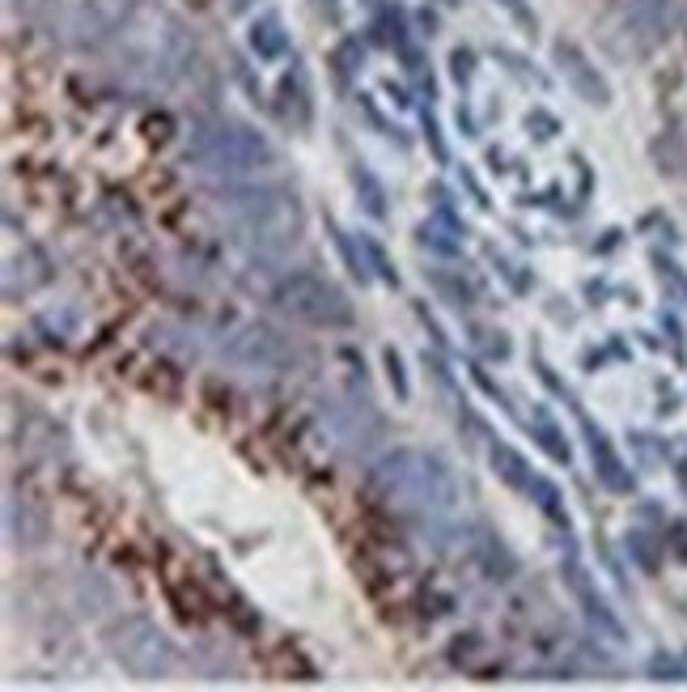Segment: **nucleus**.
I'll list each match as a JSON object with an SVG mask.
<instances>
[{
  "mask_svg": "<svg viewBox=\"0 0 687 692\" xmlns=\"http://www.w3.org/2000/svg\"><path fill=\"white\" fill-rule=\"evenodd\" d=\"M361 243V255H365V264H369V273L378 280H386V285H399V273L390 268V259H386V247L374 238V234H357Z\"/></svg>",
  "mask_w": 687,
  "mask_h": 692,
  "instance_id": "4be33fe9",
  "label": "nucleus"
},
{
  "mask_svg": "<svg viewBox=\"0 0 687 692\" xmlns=\"http://www.w3.org/2000/svg\"><path fill=\"white\" fill-rule=\"evenodd\" d=\"M650 675H654V680H687L684 663L670 659V654H654V659H650Z\"/></svg>",
  "mask_w": 687,
  "mask_h": 692,
  "instance_id": "bb28decb",
  "label": "nucleus"
},
{
  "mask_svg": "<svg viewBox=\"0 0 687 692\" xmlns=\"http://www.w3.org/2000/svg\"><path fill=\"white\" fill-rule=\"evenodd\" d=\"M323 4H328V9H335V4H340V0H323Z\"/></svg>",
  "mask_w": 687,
  "mask_h": 692,
  "instance_id": "72a5a7b5",
  "label": "nucleus"
},
{
  "mask_svg": "<svg viewBox=\"0 0 687 692\" xmlns=\"http://www.w3.org/2000/svg\"><path fill=\"white\" fill-rule=\"evenodd\" d=\"M526 128H539L535 137L551 140V132H556V119H551V115H544V111H530V115H526Z\"/></svg>",
  "mask_w": 687,
  "mask_h": 692,
  "instance_id": "c756f323",
  "label": "nucleus"
},
{
  "mask_svg": "<svg viewBox=\"0 0 687 692\" xmlns=\"http://www.w3.org/2000/svg\"><path fill=\"white\" fill-rule=\"evenodd\" d=\"M353 188H357V204L374 217V222H383L386 217V188L378 183V174L365 167V162H353Z\"/></svg>",
  "mask_w": 687,
  "mask_h": 692,
  "instance_id": "6ab92c4d",
  "label": "nucleus"
},
{
  "mask_svg": "<svg viewBox=\"0 0 687 692\" xmlns=\"http://www.w3.org/2000/svg\"><path fill=\"white\" fill-rule=\"evenodd\" d=\"M272 306L305 328H328V332H344L357 323V310L353 298L328 277H314V273H289V277L276 280Z\"/></svg>",
  "mask_w": 687,
  "mask_h": 692,
  "instance_id": "39448f33",
  "label": "nucleus"
},
{
  "mask_svg": "<svg viewBox=\"0 0 687 692\" xmlns=\"http://www.w3.org/2000/svg\"><path fill=\"white\" fill-rule=\"evenodd\" d=\"M526 498L535 501L544 514H548L551 523H560V526H569V510H565V498H560V489L551 485L548 476H535L530 480V489H526Z\"/></svg>",
  "mask_w": 687,
  "mask_h": 692,
  "instance_id": "aec40b11",
  "label": "nucleus"
},
{
  "mask_svg": "<svg viewBox=\"0 0 687 692\" xmlns=\"http://www.w3.org/2000/svg\"><path fill=\"white\" fill-rule=\"evenodd\" d=\"M551 60H556L565 85L578 94L581 103H590V107H607V103H611V85H607V77L599 73V64L586 56L573 39H556V43H551Z\"/></svg>",
  "mask_w": 687,
  "mask_h": 692,
  "instance_id": "9d476101",
  "label": "nucleus"
},
{
  "mask_svg": "<svg viewBox=\"0 0 687 692\" xmlns=\"http://www.w3.org/2000/svg\"><path fill=\"white\" fill-rule=\"evenodd\" d=\"M276 111L285 124H293V128H310V119H314V89H310V73H305V64L293 60V68H285V77L276 82Z\"/></svg>",
  "mask_w": 687,
  "mask_h": 692,
  "instance_id": "f8f14e48",
  "label": "nucleus"
},
{
  "mask_svg": "<svg viewBox=\"0 0 687 692\" xmlns=\"http://www.w3.org/2000/svg\"><path fill=\"white\" fill-rule=\"evenodd\" d=\"M496 4H501V9H509V13L518 18V22H526V26H535V13L526 9V0H496Z\"/></svg>",
  "mask_w": 687,
  "mask_h": 692,
  "instance_id": "2f4dec72",
  "label": "nucleus"
},
{
  "mask_svg": "<svg viewBox=\"0 0 687 692\" xmlns=\"http://www.w3.org/2000/svg\"><path fill=\"white\" fill-rule=\"evenodd\" d=\"M450 73H454V82L468 85L471 73H475V56H471L468 47H454V56H450Z\"/></svg>",
  "mask_w": 687,
  "mask_h": 692,
  "instance_id": "cd10ccee",
  "label": "nucleus"
},
{
  "mask_svg": "<svg viewBox=\"0 0 687 692\" xmlns=\"http://www.w3.org/2000/svg\"><path fill=\"white\" fill-rule=\"evenodd\" d=\"M247 43H250V56L264 60V64H272L289 52V34H285V22L276 18V13H264V18H255L247 30Z\"/></svg>",
  "mask_w": 687,
  "mask_h": 692,
  "instance_id": "f3484780",
  "label": "nucleus"
},
{
  "mask_svg": "<svg viewBox=\"0 0 687 692\" xmlns=\"http://www.w3.org/2000/svg\"><path fill=\"white\" fill-rule=\"evenodd\" d=\"M255 4H259V0H229V9H234V13H250Z\"/></svg>",
  "mask_w": 687,
  "mask_h": 692,
  "instance_id": "473e14b6",
  "label": "nucleus"
},
{
  "mask_svg": "<svg viewBox=\"0 0 687 692\" xmlns=\"http://www.w3.org/2000/svg\"><path fill=\"white\" fill-rule=\"evenodd\" d=\"M624 18H629L633 34H641L645 43H658L675 26V0H629Z\"/></svg>",
  "mask_w": 687,
  "mask_h": 692,
  "instance_id": "2eb2a0df",
  "label": "nucleus"
},
{
  "mask_svg": "<svg viewBox=\"0 0 687 692\" xmlns=\"http://www.w3.org/2000/svg\"><path fill=\"white\" fill-rule=\"evenodd\" d=\"M425 277H429V285L441 294V302L463 306V310L471 306V285L463 277H450V273H425Z\"/></svg>",
  "mask_w": 687,
  "mask_h": 692,
  "instance_id": "b1692460",
  "label": "nucleus"
},
{
  "mask_svg": "<svg viewBox=\"0 0 687 692\" xmlns=\"http://www.w3.org/2000/svg\"><path fill=\"white\" fill-rule=\"evenodd\" d=\"M535 434H539V446L548 450V455L556 459V464H569V459H573V450H569V443H560V429H556V425H551V420H548L544 413L535 416Z\"/></svg>",
  "mask_w": 687,
  "mask_h": 692,
  "instance_id": "393cba45",
  "label": "nucleus"
},
{
  "mask_svg": "<svg viewBox=\"0 0 687 692\" xmlns=\"http://www.w3.org/2000/svg\"><path fill=\"white\" fill-rule=\"evenodd\" d=\"M319 420H323V429H328L331 446L344 450V455H369L386 434V420H383V413L374 408V400L353 395V391H344V395H323V400H319Z\"/></svg>",
  "mask_w": 687,
  "mask_h": 692,
  "instance_id": "0eeeda50",
  "label": "nucleus"
},
{
  "mask_svg": "<svg viewBox=\"0 0 687 692\" xmlns=\"http://www.w3.org/2000/svg\"><path fill=\"white\" fill-rule=\"evenodd\" d=\"M365 4H369V9H374V4H378V0H365Z\"/></svg>",
  "mask_w": 687,
  "mask_h": 692,
  "instance_id": "f704fd0d",
  "label": "nucleus"
},
{
  "mask_svg": "<svg viewBox=\"0 0 687 692\" xmlns=\"http://www.w3.org/2000/svg\"><path fill=\"white\" fill-rule=\"evenodd\" d=\"M187 162L200 167L204 174L229 183V179H250V174H259L264 167H272L276 149H272V140L264 137V132H255L250 124L213 119V124H204L192 137Z\"/></svg>",
  "mask_w": 687,
  "mask_h": 692,
  "instance_id": "20e7f679",
  "label": "nucleus"
},
{
  "mask_svg": "<svg viewBox=\"0 0 687 692\" xmlns=\"http://www.w3.org/2000/svg\"><path fill=\"white\" fill-rule=\"evenodd\" d=\"M221 353L229 365L247 370V374H264V379H280L293 370L298 349L289 344V336H280L268 323H243L234 328V336L221 344Z\"/></svg>",
  "mask_w": 687,
  "mask_h": 692,
  "instance_id": "6e6552de",
  "label": "nucleus"
},
{
  "mask_svg": "<svg viewBox=\"0 0 687 692\" xmlns=\"http://www.w3.org/2000/svg\"><path fill=\"white\" fill-rule=\"evenodd\" d=\"M629 549L636 553V561H645V569H658V561H654V553H650L645 535H633V540H629Z\"/></svg>",
  "mask_w": 687,
  "mask_h": 692,
  "instance_id": "7c9ffc66",
  "label": "nucleus"
},
{
  "mask_svg": "<svg viewBox=\"0 0 687 692\" xmlns=\"http://www.w3.org/2000/svg\"><path fill=\"white\" fill-rule=\"evenodd\" d=\"M328 234H331V243H335V251H340V259H344V268L353 273V280H361V285H365V280H374L369 264H365V255H361V243H353L340 225L331 222V217H328Z\"/></svg>",
  "mask_w": 687,
  "mask_h": 692,
  "instance_id": "412c9836",
  "label": "nucleus"
},
{
  "mask_svg": "<svg viewBox=\"0 0 687 692\" xmlns=\"http://www.w3.org/2000/svg\"><path fill=\"white\" fill-rule=\"evenodd\" d=\"M489 464H493V471L501 476V485H509V489H518V493H526L530 480H535V471H530V464L523 459V450H514L509 443L489 446Z\"/></svg>",
  "mask_w": 687,
  "mask_h": 692,
  "instance_id": "a211bd4d",
  "label": "nucleus"
},
{
  "mask_svg": "<svg viewBox=\"0 0 687 692\" xmlns=\"http://www.w3.org/2000/svg\"><path fill=\"white\" fill-rule=\"evenodd\" d=\"M128 18H132L128 0H77L64 18V30L77 47H98V43L115 39Z\"/></svg>",
  "mask_w": 687,
  "mask_h": 692,
  "instance_id": "1a4fd4ad",
  "label": "nucleus"
},
{
  "mask_svg": "<svg viewBox=\"0 0 687 692\" xmlns=\"http://www.w3.org/2000/svg\"><path fill=\"white\" fill-rule=\"evenodd\" d=\"M221 217L229 225L234 243L247 247L250 255H289L305 234V209L293 188L280 183H250V188H229L221 195Z\"/></svg>",
  "mask_w": 687,
  "mask_h": 692,
  "instance_id": "f03ea898",
  "label": "nucleus"
},
{
  "mask_svg": "<svg viewBox=\"0 0 687 692\" xmlns=\"http://www.w3.org/2000/svg\"><path fill=\"white\" fill-rule=\"evenodd\" d=\"M107 650L110 659L124 667L128 675H137L144 684L165 680L174 663H179V650L174 641L165 637V629H158L149 616H119L107 629Z\"/></svg>",
  "mask_w": 687,
  "mask_h": 692,
  "instance_id": "423d86ee",
  "label": "nucleus"
},
{
  "mask_svg": "<svg viewBox=\"0 0 687 692\" xmlns=\"http://www.w3.org/2000/svg\"><path fill=\"white\" fill-rule=\"evenodd\" d=\"M581 434H586V446H590V464H594L599 485L607 493H633V471L624 468V459L615 455V446L607 443V434L590 416H581Z\"/></svg>",
  "mask_w": 687,
  "mask_h": 692,
  "instance_id": "9b49d317",
  "label": "nucleus"
},
{
  "mask_svg": "<svg viewBox=\"0 0 687 692\" xmlns=\"http://www.w3.org/2000/svg\"><path fill=\"white\" fill-rule=\"evenodd\" d=\"M52 280V264H47V255L39 247H26L22 255H13L9 259V268H4V298H26L34 294L39 285H47Z\"/></svg>",
  "mask_w": 687,
  "mask_h": 692,
  "instance_id": "4468645a",
  "label": "nucleus"
},
{
  "mask_svg": "<svg viewBox=\"0 0 687 692\" xmlns=\"http://www.w3.org/2000/svg\"><path fill=\"white\" fill-rule=\"evenodd\" d=\"M4 535H9V544H18V549H34V544H43L47 523H43V514L34 510V501H26V498L4 501Z\"/></svg>",
  "mask_w": 687,
  "mask_h": 692,
  "instance_id": "dca6fc26",
  "label": "nucleus"
},
{
  "mask_svg": "<svg viewBox=\"0 0 687 692\" xmlns=\"http://www.w3.org/2000/svg\"><path fill=\"white\" fill-rule=\"evenodd\" d=\"M383 361H386V379H390L395 395H399V400H408L412 387H408V374H404V361H399V353H395V349H386Z\"/></svg>",
  "mask_w": 687,
  "mask_h": 692,
  "instance_id": "a878e982",
  "label": "nucleus"
},
{
  "mask_svg": "<svg viewBox=\"0 0 687 692\" xmlns=\"http://www.w3.org/2000/svg\"><path fill=\"white\" fill-rule=\"evenodd\" d=\"M565 578H569V590H573V599H578L581 611H586V620H590L599 634L611 637V641H624V625L615 620V611L607 608V599L599 595V586L586 578V569L569 565V569H565Z\"/></svg>",
  "mask_w": 687,
  "mask_h": 692,
  "instance_id": "ddd939ff",
  "label": "nucleus"
},
{
  "mask_svg": "<svg viewBox=\"0 0 687 692\" xmlns=\"http://www.w3.org/2000/svg\"><path fill=\"white\" fill-rule=\"evenodd\" d=\"M331 64H335V77H340V82H353V77L361 73V64H365L361 39H344V43L331 52Z\"/></svg>",
  "mask_w": 687,
  "mask_h": 692,
  "instance_id": "5701e85b",
  "label": "nucleus"
},
{
  "mask_svg": "<svg viewBox=\"0 0 687 692\" xmlns=\"http://www.w3.org/2000/svg\"><path fill=\"white\" fill-rule=\"evenodd\" d=\"M425 137H429V145H433V158L438 162H446L450 153H446V140H441V128H438V119H433V111L425 107Z\"/></svg>",
  "mask_w": 687,
  "mask_h": 692,
  "instance_id": "c85d7f7f",
  "label": "nucleus"
},
{
  "mask_svg": "<svg viewBox=\"0 0 687 692\" xmlns=\"http://www.w3.org/2000/svg\"><path fill=\"white\" fill-rule=\"evenodd\" d=\"M119 39L128 43V73H137L144 82H174L187 73V64L195 56L187 30L162 9H137L124 22Z\"/></svg>",
  "mask_w": 687,
  "mask_h": 692,
  "instance_id": "7ed1b4c3",
  "label": "nucleus"
},
{
  "mask_svg": "<svg viewBox=\"0 0 687 692\" xmlns=\"http://www.w3.org/2000/svg\"><path fill=\"white\" fill-rule=\"evenodd\" d=\"M369 493L395 514L441 519L459 505V485L450 464L425 446H395L369 468Z\"/></svg>",
  "mask_w": 687,
  "mask_h": 692,
  "instance_id": "f257e3e1",
  "label": "nucleus"
}]
</instances>
